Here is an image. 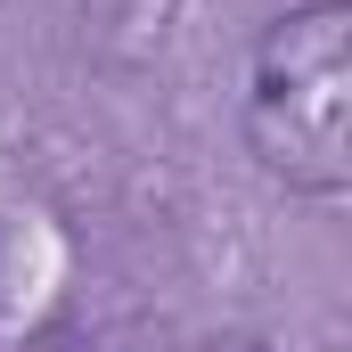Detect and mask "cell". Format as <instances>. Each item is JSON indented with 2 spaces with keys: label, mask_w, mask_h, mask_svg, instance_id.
I'll return each instance as SVG.
<instances>
[{
  "label": "cell",
  "mask_w": 352,
  "mask_h": 352,
  "mask_svg": "<svg viewBox=\"0 0 352 352\" xmlns=\"http://www.w3.org/2000/svg\"><path fill=\"white\" fill-rule=\"evenodd\" d=\"M246 140L295 197L352 188V0H303L254 41Z\"/></svg>",
  "instance_id": "obj_1"
}]
</instances>
